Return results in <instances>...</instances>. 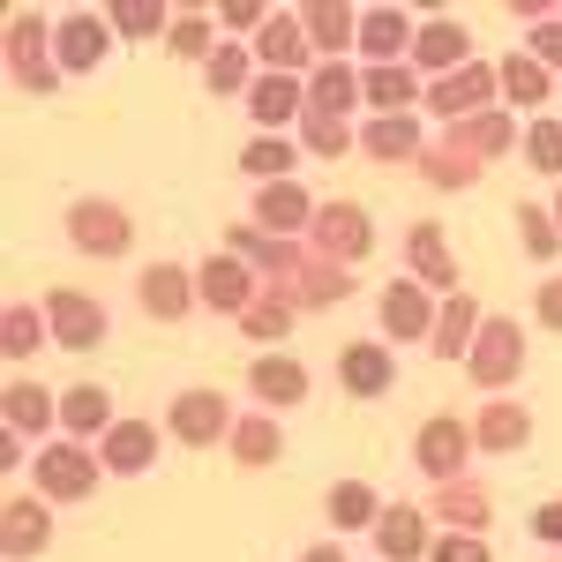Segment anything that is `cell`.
I'll return each instance as SVG.
<instances>
[{
	"instance_id": "obj_1",
	"label": "cell",
	"mask_w": 562,
	"mask_h": 562,
	"mask_svg": "<svg viewBox=\"0 0 562 562\" xmlns=\"http://www.w3.org/2000/svg\"><path fill=\"white\" fill-rule=\"evenodd\" d=\"M518 360H525V330L510 323V315H495V323H480L473 352H465V368H473V383L503 390L510 375H518Z\"/></svg>"
},
{
	"instance_id": "obj_2",
	"label": "cell",
	"mask_w": 562,
	"mask_h": 562,
	"mask_svg": "<svg viewBox=\"0 0 562 562\" xmlns=\"http://www.w3.org/2000/svg\"><path fill=\"white\" fill-rule=\"evenodd\" d=\"M307 233H315V248H323L330 262H360L368 248H375V225H368V211H360V203H323Z\"/></svg>"
},
{
	"instance_id": "obj_3",
	"label": "cell",
	"mask_w": 562,
	"mask_h": 562,
	"mask_svg": "<svg viewBox=\"0 0 562 562\" xmlns=\"http://www.w3.org/2000/svg\"><path fill=\"white\" fill-rule=\"evenodd\" d=\"M38 487L53 503H83L90 487H98V458L76 450V442H45L38 450Z\"/></svg>"
},
{
	"instance_id": "obj_4",
	"label": "cell",
	"mask_w": 562,
	"mask_h": 562,
	"mask_svg": "<svg viewBox=\"0 0 562 562\" xmlns=\"http://www.w3.org/2000/svg\"><path fill=\"white\" fill-rule=\"evenodd\" d=\"M68 240H76L83 256H128L135 225H128V211H113V203H76V211H68Z\"/></svg>"
},
{
	"instance_id": "obj_5",
	"label": "cell",
	"mask_w": 562,
	"mask_h": 562,
	"mask_svg": "<svg viewBox=\"0 0 562 562\" xmlns=\"http://www.w3.org/2000/svg\"><path fill=\"white\" fill-rule=\"evenodd\" d=\"M435 315H442V307L428 301L420 278H390L383 285V330L390 338H405V346H413V338H435Z\"/></svg>"
},
{
	"instance_id": "obj_6",
	"label": "cell",
	"mask_w": 562,
	"mask_h": 562,
	"mask_svg": "<svg viewBox=\"0 0 562 562\" xmlns=\"http://www.w3.org/2000/svg\"><path fill=\"white\" fill-rule=\"evenodd\" d=\"M465 450H473V428L465 420H450V413H435L420 442H413V458H420V473L428 480H458L465 473Z\"/></svg>"
},
{
	"instance_id": "obj_7",
	"label": "cell",
	"mask_w": 562,
	"mask_h": 562,
	"mask_svg": "<svg viewBox=\"0 0 562 562\" xmlns=\"http://www.w3.org/2000/svg\"><path fill=\"white\" fill-rule=\"evenodd\" d=\"M45 315H53V338L68 352H90L98 338H105V307L90 301V293H76V285H60L53 301H45Z\"/></svg>"
},
{
	"instance_id": "obj_8",
	"label": "cell",
	"mask_w": 562,
	"mask_h": 562,
	"mask_svg": "<svg viewBox=\"0 0 562 562\" xmlns=\"http://www.w3.org/2000/svg\"><path fill=\"white\" fill-rule=\"evenodd\" d=\"M166 428H173L180 442H217L225 428H240V420L225 413V390H188V397H173Z\"/></svg>"
},
{
	"instance_id": "obj_9",
	"label": "cell",
	"mask_w": 562,
	"mask_h": 562,
	"mask_svg": "<svg viewBox=\"0 0 562 562\" xmlns=\"http://www.w3.org/2000/svg\"><path fill=\"white\" fill-rule=\"evenodd\" d=\"M8 60H15V83L23 90L60 83V68H45V23L38 15H8Z\"/></svg>"
},
{
	"instance_id": "obj_10",
	"label": "cell",
	"mask_w": 562,
	"mask_h": 562,
	"mask_svg": "<svg viewBox=\"0 0 562 562\" xmlns=\"http://www.w3.org/2000/svg\"><path fill=\"white\" fill-rule=\"evenodd\" d=\"M195 293H203L211 307H233V315L256 307V285H248V262L240 256H211L203 270H195Z\"/></svg>"
},
{
	"instance_id": "obj_11",
	"label": "cell",
	"mask_w": 562,
	"mask_h": 562,
	"mask_svg": "<svg viewBox=\"0 0 562 562\" xmlns=\"http://www.w3.org/2000/svg\"><path fill=\"white\" fill-rule=\"evenodd\" d=\"M105 38H113V15H68L60 38H53V60L60 68H98L105 60Z\"/></svg>"
},
{
	"instance_id": "obj_12",
	"label": "cell",
	"mask_w": 562,
	"mask_h": 562,
	"mask_svg": "<svg viewBox=\"0 0 562 562\" xmlns=\"http://www.w3.org/2000/svg\"><path fill=\"white\" fill-rule=\"evenodd\" d=\"M143 307H150L158 323H180V315L195 307V278H188L180 262H150V270H143Z\"/></svg>"
},
{
	"instance_id": "obj_13",
	"label": "cell",
	"mask_w": 562,
	"mask_h": 562,
	"mask_svg": "<svg viewBox=\"0 0 562 562\" xmlns=\"http://www.w3.org/2000/svg\"><path fill=\"white\" fill-rule=\"evenodd\" d=\"M503 83V76H487V68H458V76H442V83L428 90L435 113H450V121H473V113H487V90Z\"/></svg>"
},
{
	"instance_id": "obj_14",
	"label": "cell",
	"mask_w": 562,
	"mask_h": 562,
	"mask_svg": "<svg viewBox=\"0 0 562 562\" xmlns=\"http://www.w3.org/2000/svg\"><path fill=\"white\" fill-rule=\"evenodd\" d=\"M315 211H323V203H307V195L293 188V180H270V188H262V203H256V225L285 240V233H301V225H315Z\"/></svg>"
},
{
	"instance_id": "obj_15",
	"label": "cell",
	"mask_w": 562,
	"mask_h": 562,
	"mask_svg": "<svg viewBox=\"0 0 562 562\" xmlns=\"http://www.w3.org/2000/svg\"><path fill=\"white\" fill-rule=\"evenodd\" d=\"M256 53L270 60V76L307 68V23H301V15H270V23L256 31Z\"/></svg>"
},
{
	"instance_id": "obj_16",
	"label": "cell",
	"mask_w": 562,
	"mask_h": 562,
	"mask_svg": "<svg viewBox=\"0 0 562 562\" xmlns=\"http://www.w3.org/2000/svg\"><path fill=\"white\" fill-rule=\"evenodd\" d=\"M473 338H480V301H473V293H450L442 315H435V338H428V346L442 352V360H465Z\"/></svg>"
},
{
	"instance_id": "obj_17",
	"label": "cell",
	"mask_w": 562,
	"mask_h": 562,
	"mask_svg": "<svg viewBox=\"0 0 562 562\" xmlns=\"http://www.w3.org/2000/svg\"><path fill=\"white\" fill-rule=\"evenodd\" d=\"M0 532H8V555H38L45 540H53V518H45L38 495H8V510H0Z\"/></svg>"
},
{
	"instance_id": "obj_18",
	"label": "cell",
	"mask_w": 562,
	"mask_h": 562,
	"mask_svg": "<svg viewBox=\"0 0 562 562\" xmlns=\"http://www.w3.org/2000/svg\"><path fill=\"white\" fill-rule=\"evenodd\" d=\"M158 458V428L150 420H113L105 428V473H143Z\"/></svg>"
},
{
	"instance_id": "obj_19",
	"label": "cell",
	"mask_w": 562,
	"mask_h": 562,
	"mask_svg": "<svg viewBox=\"0 0 562 562\" xmlns=\"http://www.w3.org/2000/svg\"><path fill=\"white\" fill-rule=\"evenodd\" d=\"M525 435H532V413H525V405H510V397H495V405L473 420V442H480V450H518Z\"/></svg>"
},
{
	"instance_id": "obj_20",
	"label": "cell",
	"mask_w": 562,
	"mask_h": 562,
	"mask_svg": "<svg viewBox=\"0 0 562 562\" xmlns=\"http://www.w3.org/2000/svg\"><path fill=\"white\" fill-rule=\"evenodd\" d=\"M375 548L390 562H413V555H428L435 540H428V525H420V510H383L375 518Z\"/></svg>"
},
{
	"instance_id": "obj_21",
	"label": "cell",
	"mask_w": 562,
	"mask_h": 562,
	"mask_svg": "<svg viewBox=\"0 0 562 562\" xmlns=\"http://www.w3.org/2000/svg\"><path fill=\"white\" fill-rule=\"evenodd\" d=\"M248 105H256V121H262V128H278V121H293V113L307 105V90H301V76H256Z\"/></svg>"
},
{
	"instance_id": "obj_22",
	"label": "cell",
	"mask_w": 562,
	"mask_h": 562,
	"mask_svg": "<svg viewBox=\"0 0 562 562\" xmlns=\"http://www.w3.org/2000/svg\"><path fill=\"white\" fill-rule=\"evenodd\" d=\"M360 150H368V158H390V166H397V158H413V150H420L413 113H383V121H368V128H360Z\"/></svg>"
},
{
	"instance_id": "obj_23",
	"label": "cell",
	"mask_w": 562,
	"mask_h": 562,
	"mask_svg": "<svg viewBox=\"0 0 562 562\" xmlns=\"http://www.w3.org/2000/svg\"><path fill=\"white\" fill-rule=\"evenodd\" d=\"M248 383H256V397H262V405H301V397H307V375L293 368V360H285V352L256 360V368H248Z\"/></svg>"
},
{
	"instance_id": "obj_24",
	"label": "cell",
	"mask_w": 562,
	"mask_h": 562,
	"mask_svg": "<svg viewBox=\"0 0 562 562\" xmlns=\"http://www.w3.org/2000/svg\"><path fill=\"white\" fill-rule=\"evenodd\" d=\"M413 60L458 76V60H465V23H428V31H413Z\"/></svg>"
},
{
	"instance_id": "obj_25",
	"label": "cell",
	"mask_w": 562,
	"mask_h": 562,
	"mask_svg": "<svg viewBox=\"0 0 562 562\" xmlns=\"http://www.w3.org/2000/svg\"><path fill=\"white\" fill-rule=\"evenodd\" d=\"M338 383H346L352 397H375V390H390V352H383V346H346V360H338Z\"/></svg>"
},
{
	"instance_id": "obj_26",
	"label": "cell",
	"mask_w": 562,
	"mask_h": 562,
	"mask_svg": "<svg viewBox=\"0 0 562 562\" xmlns=\"http://www.w3.org/2000/svg\"><path fill=\"white\" fill-rule=\"evenodd\" d=\"M301 23H307V45H323V53H346V45H360V23H352L338 0H315Z\"/></svg>"
},
{
	"instance_id": "obj_27",
	"label": "cell",
	"mask_w": 562,
	"mask_h": 562,
	"mask_svg": "<svg viewBox=\"0 0 562 562\" xmlns=\"http://www.w3.org/2000/svg\"><path fill=\"white\" fill-rule=\"evenodd\" d=\"M60 420V405L45 397L38 383H8V435H38Z\"/></svg>"
},
{
	"instance_id": "obj_28",
	"label": "cell",
	"mask_w": 562,
	"mask_h": 562,
	"mask_svg": "<svg viewBox=\"0 0 562 562\" xmlns=\"http://www.w3.org/2000/svg\"><path fill=\"white\" fill-rule=\"evenodd\" d=\"M60 428L105 435V428H113V405H105V390H98V383H76L68 397H60Z\"/></svg>"
},
{
	"instance_id": "obj_29",
	"label": "cell",
	"mask_w": 562,
	"mask_h": 562,
	"mask_svg": "<svg viewBox=\"0 0 562 562\" xmlns=\"http://www.w3.org/2000/svg\"><path fill=\"white\" fill-rule=\"evenodd\" d=\"M450 150H465V158H495V150H510V121H503V113H473V121L450 128Z\"/></svg>"
},
{
	"instance_id": "obj_30",
	"label": "cell",
	"mask_w": 562,
	"mask_h": 562,
	"mask_svg": "<svg viewBox=\"0 0 562 562\" xmlns=\"http://www.w3.org/2000/svg\"><path fill=\"white\" fill-rule=\"evenodd\" d=\"M405 45H413V31H405V15H397V8L360 15V53H368V60H383V68H390V53H405Z\"/></svg>"
},
{
	"instance_id": "obj_31",
	"label": "cell",
	"mask_w": 562,
	"mask_h": 562,
	"mask_svg": "<svg viewBox=\"0 0 562 562\" xmlns=\"http://www.w3.org/2000/svg\"><path fill=\"white\" fill-rule=\"evenodd\" d=\"M240 330H248L256 346H270V338H285V330H293V293H256V307L240 315Z\"/></svg>"
},
{
	"instance_id": "obj_32",
	"label": "cell",
	"mask_w": 562,
	"mask_h": 562,
	"mask_svg": "<svg viewBox=\"0 0 562 562\" xmlns=\"http://www.w3.org/2000/svg\"><path fill=\"white\" fill-rule=\"evenodd\" d=\"M413 278L420 285H450V240H442V225H413Z\"/></svg>"
},
{
	"instance_id": "obj_33",
	"label": "cell",
	"mask_w": 562,
	"mask_h": 562,
	"mask_svg": "<svg viewBox=\"0 0 562 562\" xmlns=\"http://www.w3.org/2000/svg\"><path fill=\"white\" fill-rule=\"evenodd\" d=\"M278 442H285L278 420H270V413H248V420L233 428V458H240V465H270V458H278Z\"/></svg>"
},
{
	"instance_id": "obj_34",
	"label": "cell",
	"mask_w": 562,
	"mask_h": 562,
	"mask_svg": "<svg viewBox=\"0 0 562 562\" xmlns=\"http://www.w3.org/2000/svg\"><path fill=\"white\" fill-rule=\"evenodd\" d=\"M352 98H360V83H352L346 68H315V83H307V105L315 113H330V121H346Z\"/></svg>"
},
{
	"instance_id": "obj_35",
	"label": "cell",
	"mask_w": 562,
	"mask_h": 562,
	"mask_svg": "<svg viewBox=\"0 0 562 562\" xmlns=\"http://www.w3.org/2000/svg\"><path fill=\"white\" fill-rule=\"evenodd\" d=\"M233 248L248 262H262V270H301V256H293L278 233H262V225H233Z\"/></svg>"
},
{
	"instance_id": "obj_36",
	"label": "cell",
	"mask_w": 562,
	"mask_h": 562,
	"mask_svg": "<svg viewBox=\"0 0 562 562\" xmlns=\"http://www.w3.org/2000/svg\"><path fill=\"white\" fill-rule=\"evenodd\" d=\"M240 166L256 180H293V143H285V135H256V143L240 150Z\"/></svg>"
},
{
	"instance_id": "obj_37",
	"label": "cell",
	"mask_w": 562,
	"mask_h": 562,
	"mask_svg": "<svg viewBox=\"0 0 562 562\" xmlns=\"http://www.w3.org/2000/svg\"><path fill=\"white\" fill-rule=\"evenodd\" d=\"M383 518V503H375V495H368V487H360V480H338V487H330V525H375Z\"/></svg>"
},
{
	"instance_id": "obj_38",
	"label": "cell",
	"mask_w": 562,
	"mask_h": 562,
	"mask_svg": "<svg viewBox=\"0 0 562 562\" xmlns=\"http://www.w3.org/2000/svg\"><path fill=\"white\" fill-rule=\"evenodd\" d=\"M248 68H256V60H248L240 45H217L211 60H203V83H211L217 98H225V90H256V83H248Z\"/></svg>"
},
{
	"instance_id": "obj_39",
	"label": "cell",
	"mask_w": 562,
	"mask_h": 562,
	"mask_svg": "<svg viewBox=\"0 0 562 562\" xmlns=\"http://www.w3.org/2000/svg\"><path fill=\"white\" fill-rule=\"evenodd\" d=\"M368 98H375L383 113H405V105H413V68H405V60H390V68H368Z\"/></svg>"
},
{
	"instance_id": "obj_40",
	"label": "cell",
	"mask_w": 562,
	"mask_h": 562,
	"mask_svg": "<svg viewBox=\"0 0 562 562\" xmlns=\"http://www.w3.org/2000/svg\"><path fill=\"white\" fill-rule=\"evenodd\" d=\"M435 510L458 525V532H480L487 525V495H473V487H435Z\"/></svg>"
},
{
	"instance_id": "obj_41",
	"label": "cell",
	"mask_w": 562,
	"mask_h": 562,
	"mask_svg": "<svg viewBox=\"0 0 562 562\" xmlns=\"http://www.w3.org/2000/svg\"><path fill=\"white\" fill-rule=\"evenodd\" d=\"M503 90H510L518 105H540V98H548V76H540V60H532V53H510V60H503Z\"/></svg>"
},
{
	"instance_id": "obj_42",
	"label": "cell",
	"mask_w": 562,
	"mask_h": 562,
	"mask_svg": "<svg viewBox=\"0 0 562 562\" xmlns=\"http://www.w3.org/2000/svg\"><path fill=\"white\" fill-rule=\"evenodd\" d=\"M518 240H525V256H562V225L548 211H532V203L518 211Z\"/></svg>"
},
{
	"instance_id": "obj_43",
	"label": "cell",
	"mask_w": 562,
	"mask_h": 562,
	"mask_svg": "<svg viewBox=\"0 0 562 562\" xmlns=\"http://www.w3.org/2000/svg\"><path fill=\"white\" fill-rule=\"evenodd\" d=\"M166 45H173L180 60H211L217 45H211V15H180L173 31H166Z\"/></svg>"
},
{
	"instance_id": "obj_44",
	"label": "cell",
	"mask_w": 562,
	"mask_h": 562,
	"mask_svg": "<svg viewBox=\"0 0 562 562\" xmlns=\"http://www.w3.org/2000/svg\"><path fill=\"white\" fill-rule=\"evenodd\" d=\"M113 31L150 38V31H166V15H158V0H121V8H113Z\"/></svg>"
},
{
	"instance_id": "obj_45",
	"label": "cell",
	"mask_w": 562,
	"mask_h": 562,
	"mask_svg": "<svg viewBox=\"0 0 562 562\" xmlns=\"http://www.w3.org/2000/svg\"><path fill=\"white\" fill-rule=\"evenodd\" d=\"M525 158H532L548 180H562V128H548V121H540V128L525 135Z\"/></svg>"
},
{
	"instance_id": "obj_46",
	"label": "cell",
	"mask_w": 562,
	"mask_h": 562,
	"mask_svg": "<svg viewBox=\"0 0 562 562\" xmlns=\"http://www.w3.org/2000/svg\"><path fill=\"white\" fill-rule=\"evenodd\" d=\"M346 143H352L346 121H330V113H307V150H315V158H338Z\"/></svg>"
},
{
	"instance_id": "obj_47",
	"label": "cell",
	"mask_w": 562,
	"mask_h": 562,
	"mask_svg": "<svg viewBox=\"0 0 562 562\" xmlns=\"http://www.w3.org/2000/svg\"><path fill=\"white\" fill-rule=\"evenodd\" d=\"M0 346H8V360H23V352L38 346V315H31V307H8V330H0Z\"/></svg>"
},
{
	"instance_id": "obj_48",
	"label": "cell",
	"mask_w": 562,
	"mask_h": 562,
	"mask_svg": "<svg viewBox=\"0 0 562 562\" xmlns=\"http://www.w3.org/2000/svg\"><path fill=\"white\" fill-rule=\"evenodd\" d=\"M428 562H487V548H480L473 532H450V540H435Z\"/></svg>"
},
{
	"instance_id": "obj_49",
	"label": "cell",
	"mask_w": 562,
	"mask_h": 562,
	"mask_svg": "<svg viewBox=\"0 0 562 562\" xmlns=\"http://www.w3.org/2000/svg\"><path fill=\"white\" fill-rule=\"evenodd\" d=\"M428 173L442 180V188H458V180L480 173V158H465V150H442V158H428Z\"/></svg>"
},
{
	"instance_id": "obj_50",
	"label": "cell",
	"mask_w": 562,
	"mask_h": 562,
	"mask_svg": "<svg viewBox=\"0 0 562 562\" xmlns=\"http://www.w3.org/2000/svg\"><path fill=\"white\" fill-rule=\"evenodd\" d=\"M217 15H225V31H262V23H270V15H262V0H225Z\"/></svg>"
},
{
	"instance_id": "obj_51",
	"label": "cell",
	"mask_w": 562,
	"mask_h": 562,
	"mask_svg": "<svg viewBox=\"0 0 562 562\" xmlns=\"http://www.w3.org/2000/svg\"><path fill=\"white\" fill-rule=\"evenodd\" d=\"M540 323H548V330H562V278H548V285H540Z\"/></svg>"
},
{
	"instance_id": "obj_52",
	"label": "cell",
	"mask_w": 562,
	"mask_h": 562,
	"mask_svg": "<svg viewBox=\"0 0 562 562\" xmlns=\"http://www.w3.org/2000/svg\"><path fill=\"white\" fill-rule=\"evenodd\" d=\"M532 60H562V23H540L532 31Z\"/></svg>"
},
{
	"instance_id": "obj_53",
	"label": "cell",
	"mask_w": 562,
	"mask_h": 562,
	"mask_svg": "<svg viewBox=\"0 0 562 562\" xmlns=\"http://www.w3.org/2000/svg\"><path fill=\"white\" fill-rule=\"evenodd\" d=\"M338 285H346V278H338V270H307V293H315V301H330V293H338Z\"/></svg>"
},
{
	"instance_id": "obj_54",
	"label": "cell",
	"mask_w": 562,
	"mask_h": 562,
	"mask_svg": "<svg viewBox=\"0 0 562 562\" xmlns=\"http://www.w3.org/2000/svg\"><path fill=\"white\" fill-rule=\"evenodd\" d=\"M540 540H562V503H548V510H540Z\"/></svg>"
},
{
	"instance_id": "obj_55",
	"label": "cell",
	"mask_w": 562,
	"mask_h": 562,
	"mask_svg": "<svg viewBox=\"0 0 562 562\" xmlns=\"http://www.w3.org/2000/svg\"><path fill=\"white\" fill-rule=\"evenodd\" d=\"M301 562H346V548H307Z\"/></svg>"
},
{
	"instance_id": "obj_56",
	"label": "cell",
	"mask_w": 562,
	"mask_h": 562,
	"mask_svg": "<svg viewBox=\"0 0 562 562\" xmlns=\"http://www.w3.org/2000/svg\"><path fill=\"white\" fill-rule=\"evenodd\" d=\"M555 225H562V195H555Z\"/></svg>"
}]
</instances>
